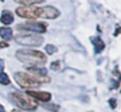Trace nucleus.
<instances>
[{
	"label": "nucleus",
	"instance_id": "obj_1",
	"mask_svg": "<svg viewBox=\"0 0 121 112\" xmlns=\"http://www.w3.org/2000/svg\"><path fill=\"white\" fill-rule=\"evenodd\" d=\"M16 58L24 63L26 67L29 66H41L46 63L47 58L43 53L38 50L21 49L15 53Z\"/></svg>",
	"mask_w": 121,
	"mask_h": 112
},
{
	"label": "nucleus",
	"instance_id": "obj_2",
	"mask_svg": "<svg viewBox=\"0 0 121 112\" xmlns=\"http://www.w3.org/2000/svg\"><path fill=\"white\" fill-rule=\"evenodd\" d=\"M14 80L23 88H32L38 87L40 84L48 83L50 81V78L47 75L37 76L24 72H16L14 73Z\"/></svg>",
	"mask_w": 121,
	"mask_h": 112
},
{
	"label": "nucleus",
	"instance_id": "obj_3",
	"mask_svg": "<svg viewBox=\"0 0 121 112\" xmlns=\"http://www.w3.org/2000/svg\"><path fill=\"white\" fill-rule=\"evenodd\" d=\"M10 100L21 109L26 111H34L38 107V102L36 99L27 95L26 93H22L19 91H14L9 94Z\"/></svg>",
	"mask_w": 121,
	"mask_h": 112
},
{
	"label": "nucleus",
	"instance_id": "obj_4",
	"mask_svg": "<svg viewBox=\"0 0 121 112\" xmlns=\"http://www.w3.org/2000/svg\"><path fill=\"white\" fill-rule=\"evenodd\" d=\"M15 41L24 46H40L43 42V38L38 33H30V34H19L15 36Z\"/></svg>",
	"mask_w": 121,
	"mask_h": 112
},
{
	"label": "nucleus",
	"instance_id": "obj_5",
	"mask_svg": "<svg viewBox=\"0 0 121 112\" xmlns=\"http://www.w3.org/2000/svg\"><path fill=\"white\" fill-rule=\"evenodd\" d=\"M43 8H37L32 6H24L16 8V14L21 18L26 19H37L42 18Z\"/></svg>",
	"mask_w": 121,
	"mask_h": 112
},
{
	"label": "nucleus",
	"instance_id": "obj_6",
	"mask_svg": "<svg viewBox=\"0 0 121 112\" xmlns=\"http://www.w3.org/2000/svg\"><path fill=\"white\" fill-rule=\"evenodd\" d=\"M17 29L23 31H30L33 33H45L46 32V24L43 22H26L25 24H19Z\"/></svg>",
	"mask_w": 121,
	"mask_h": 112
},
{
	"label": "nucleus",
	"instance_id": "obj_7",
	"mask_svg": "<svg viewBox=\"0 0 121 112\" xmlns=\"http://www.w3.org/2000/svg\"><path fill=\"white\" fill-rule=\"evenodd\" d=\"M27 95L31 96L32 98L36 100H40L42 102H49L51 100V93L47 91H33V90H28L26 92Z\"/></svg>",
	"mask_w": 121,
	"mask_h": 112
},
{
	"label": "nucleus",
	"instance_id": "obj_8",
	"mask_svg": "<svg viewBox=\"0 0 121 112\" xmlns=\"http://www.w3.org/2000/svg\"><path fill=\"white\" fill-rule=\"evenodd\" d=\"M60 12L54 7L52 6H46L43 8V13H42V18L45 19H56L59 17Z\"/></svg>",
	"mask_w": 121,
	"mask_h": 112
},
{
	"label": "nucleus",
	"instance_id": "obj_9",
	"mask_svg": "<svg viewBox=\"0 0 121 112\" xmlns=\"http://www.w3.org/2000/svg\"><path fill=\"white\" fill-rule=\"evenodd\" d=\"M91 42H92L93 45H94L95 53V54L101 53V52L104 50V48H105V43H104V41L101 40L100 37H92V38H91Z\"/></svg>",
	"mask_w": 121,
	"mask_h": 112
},
{
	"label": "nucleus",
	"instance_id": "obj_10",
	"mask_svg": "<svg viewBox=\"0 0 121 112\" xmlns=\"http://www.w3.org/2000/svg\"><path fill=\"white\" fill-rule=\"evenodd\" d=\"M14 21V17H13V14L11 11L9 10H4L1 14V17H0V22L4 24H12Z\"/></svg>",
	"mask_w": 121,
	"mask_h": 112
},
{
	"label": "nucleus",
	"instance_id": "obj_11",
	"mask_svg": "<svg viewBox=\"0 0 121 112\" xmlns=\"http://www.w3.org/2000/svg\"><path fill=\"white\" fill-rule=\"evenodd\" d=\"M0 37L4 40H11L12 37H13L12 29L10 27H8V26L0 27Z\"/></svg>",
	"mask_w": 121,
	"mask_h": 112
},
{
	"label": "nucleus",
	"instance_id": "obj_12",
	"mask_svg": "<svg viewBox=\"0 0 121 112\" xmlns=\"http://www.w3.org/2000/svg\"><path fill=\"white\" fill-rule=\"evenodd\" d=\"M14 2L24 6H32L35 4H42L45 2V0H14Z\"/></svg>",
	"mask_w": 121,
	"mask_h": 112
},
{
	"label": "nucleus",
	"instance_id": "obj_13",
	"mask_svg": "<svg viewBox=\"0 0 121 112\" xmlns=\"http://www.w3.org/2000/svg\"><path fill=\"white\" fill-rule=\"evenodd\" d=\"M0 84L3 86H8L10 84L9 77L6 72H0Z\"/></svg>",
	"mask_w": 121,
	"mask_h": 112
},
{
	"label": "nucleus",
	"instance_id": "obj_14",
	"mask_svg": "<svg viewBox=\"0 0 121 112\" xmlns=\"http://www.w3.org/2000/svg\"><path fill=\"white\" fill-rule=\"evenodd\" d=\"M44 50H45V52H46L47 55H53L54 53H56V52L58 51L57 47H55V46L52 45V44H47V45H45Z\"/></svg>",
	"mask_w": 121,
	"mask_h": 112
},
{
	"label": "nucleus",
	"instance_id": "obj_15",
	"mask_svg": "<svg viewBox=\"0 0 121 112\" xmlns=\"http://www.w3.org/2000/svg\"><path fill=\"white\" fill-rule=\"evenodd\" d=\"M44 107H45L46 109H49V110L54 111V112H57V111L60 109V106H59V105H57V104H46V105H44Z\"/></svg>",
	"mask_w": 121,
	"mask_h": 112
},
{
	"label": "nucleus",
	"instance_id": "obj_16",
	"mask_svg": "<svg viewBox=\"0 0 121 112\" xmlns=\"http://www.w3.org/2000/svg\"><path fill=\"white\" fill-rule=\"evenodd\" d=\"M50 68H51L52 70H54V71H58V70L60 68V61H54V62H52L51 65H50Z\"/></svg>",
	"mask_w": 121,
	"mask_h": 112
},
{
	"label": "nucleus",
	"instance_id": "obj_17",
	"mask_svg": "<svg viewBox=\"0 0 121 112\" xmlns=\"http://www.w3.org/2000/svg\"><path fill=\"white\" fill-rule=\"evenodd\" d=\"M109 103H110L112 108H115V106H116V101H115V99H110Z\"/></svg>",
	"mask_w": 121,
	"mask_h": 112
},
{
	"label": "nucleus",
	"instance_id": "obj_18",
	"mask_svg": "<svg viewBox=\"0 0 121 112\" xmlns=\"http://www.w3.org/2000/svg\"><path fill=\"white\" fill-rule=\"evenodd\" d=\"M0 47L1 48H6V47H9V44L5 41H0Z\"/></svg>",
	"mask_w": 121,
	"mask_h": 112
},
{
	"label": "nucleus",
	"instance_id": "obj_19",
	"mask_svg": "<svg viewBox=\"0 0 121 112\" xmlns=\"http://www.w3.org/2000/svg\"><path fill=\"white\" fill-rule=\"evenodd\" d=\"M4 66H5V64H4V60H3V59H0V72H3V70H4Z\"/></svg>",
	"mask_w": 121,
	"mask_h": 112
},
{
	"label": "nucleus",
	"instance_id": "obj_20",
	"mask_svg": "<svg viewBox=\"0 0 121 112\" xmlns=\"http://www.w3.org/2000/svg\"><path fill=\"white\" fill-rule=\"evenodd\" d=\"M0 112H5V108L2 104H0Z\"/></svg>",
	"mask_w": 121,
	"mask_h": 112
},
{
	"label": "nucleus",
	"instance_id": "obj_21",
	"mask_svg": "<svg viewBox=\"0 0 121 112\" xmlns=\"http://www.w3.org/2000/svg\"><path fill=\"white\" fill-rule=\"evenodd\" d=\"M1 1H2V2H3V1H4V0H1Z\"/></svg>",
	"mask_w": 121,
	"mask_h": 112
}]
</instances>
